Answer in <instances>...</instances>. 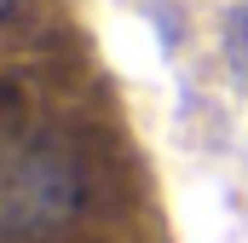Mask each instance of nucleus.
I'll use <instances>...</instances> for the list:
<instances>
[{
    "label": "nucleus",
    "instance_id": "f257e3e1",
    "mask_svg": "<svg viewBox=\"0 0 248 243\" xmlns=\"http://www.w3.org/2000/svg\"><path fill=\"white\" fill-rule=\"evenodd\" d=\"M81 168L58 139L17 145L6 162V191H0V232L6 243H35L63 232L81 214Z\"/></svg>",
    "mask_w": 248,
    "mask_h": 243
},
{
    "label": "nucleus",
    "instance_id": "f03ea898",
    "mask_svg": "<svg viewBox=\"0 0 248 243\" xmlns=\"http://www.w3.org/2000/svg\"><path fill=\"white\" fill-rule=\"evenodd\" d=\"M225 47H231V58H243L248 64V0L225 17Z\"/></svg>",
    "mask_w": 248,
    "mask_h": 243
}]
</instances>
